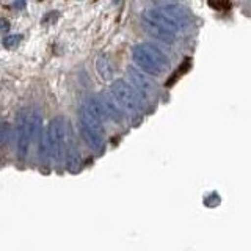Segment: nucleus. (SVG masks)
<instances>
[{
    "instance_id": "obj_4",
    "label": "nucleus",
    "mask_w": 251,
    "mask_h": 251,
    "mask_svg": "<svg viewBox=\"0 0 251 251\" xmlns=\"http://www.w3.org/2000/svg\"><path fill=\"white\" fill-rule=\"evenodd\" d=\"M28 120H30L28 110H21L18 115V121H16V145H18V155L21 160L27 159L30 143L33 141Z\"/></svg>"
},
{
    "instance_id": "obj_16",
    "label": "nucleus",
    "mask_w": 251,
    "mask_h": 251,
    "mask_svg": "<svg viewBox=\"0 0 251 251\" xmlns=\"http://www.w3.org/2000/svg\"><path fill=\"white\" fill-rule=\"evenodd\" d=\"M121 2H123V0H113V3H116V5H118V3H121Z\"/></svg>"
},
{
    "instance_id": "obj_8",
    "label": "nucleus",
    "mask_w": 251,
    "mask_h": 251,
    "mask_svg": "<svg viewBox=\"0 0 251 251\" xmlns=\"http://www.w3.org/2000/svg\"><path fill=\"white\" fill-rule=\"evenodd\" d=\"M83 107L88 110V112L96 118V120H99L102 124H104L107 121L108 118V113H107V108H105V104L104 100L99 99V98H94V96H90L86 98L83 100Z\"/></svg>"
},
{
    "instance_id": "obj_5",
    "label": "nucleus",
    "mask_w": 251,
    "mask_h": 251,
    "mask_svg": "<svg viewBox=\"0 0 251 251\" xmlns=\"http://www.w3.org/2000/svg\"><path fill=\"white\" fill-rule=\"evenodd\" d=\"M141 19L143 21H148V22H152V24H157V25H160L163 28H167L173 33H180L182 30H185L188 25H185L184 22H180L179 19L173 18L171 14H168L165 10L162 8H151V10H146L143 14H141Z\"/></svg>"
},
{
    "instance_id": "obj_7",
    "label": "nucleus",
    "mask_w": 251,
    "mask_h": 251,
    "mask_svg": "<svg viewBox=\"0 0 251 251\" xmlns=\"http://www.w3.org/2000/svg\"><path fill=\"white\" fill-rule=\"evenodd\" d=\"M143 27L146 30L148 35H151L152 38L159 39V41L165 43V44H173L176 41V33H173V31L163 28L160 25H157V24H152V22H148V21H143Z\"/></svg>"
},
{
    "instance_id": "obj_15",
    "label": "nucleus",
    "mask_w": 251,
    "mask_h": 251,
    "mask_svg": "<svg viewBox=\"0 0 251 251\" xmlns=\"http://www.w3.org/2000/svg\"><path fill=\"white\" fill-rule=\"evenodd\" d=\"M8 27H10V25H8V21L2 19V30H8Z\"/></svg>"
},
{
    "instance_id": "obj_9",
    "label": "nucleus",
    "mask_w": 251,
    "mask_h": 251,
    "mask_svg": "<svg viewBox=\"0 0 251 251\" xmlns=\"http://www.w3.org/2000/svg\"><path fill=\"white\" fill-rule=\"evenodd\" d=\"M105 104V108H107V113H108V118L115 123H121L124 120V113H123V107L118 104V100L113 98V94H105L104 98H102Z\"/></svg>"
},
{
    "instance_id": "obj_14",
    "label": "nucleus",
    "mask_w": 251,
    "mask_h": 251,
    "mask_svg": "<svg viewBox=\"0 0 251 251\" xmlns=\"http://www.w3.org/2000/svg\"><path fill=\"white\" fill-rule=\"evenodd\" d=\"M11 137H13V130L10 129V124L3 123V126H2V143L6 145L8 140H10Z\"/></svg>"
},
{
    "instance_id": "obj_6",
    "label": "nucleus",
    "mask_w": 251,
    "mask_h": 251,
    "mask_svg": "<svg viewBox=\"0 0 251 251\" xmlns=\"http://www.w3.org/2000/svg\"><path fill=\"white\" fill-rule=\"evenodd\" d=\"M80 133L85 140V143L88 145L93 151L100 152L104 149V132L91 127L88 124L80 123Z\"/></svg>"
},
{
    "instance_id": "obj_12",
    "label": "nucleus",
    "mask_w": 251,
    "mask_h": 251,
    "mask_svg": "<svg viewBox=\"0 0 251 251\" xmlns=\"http://www.w3.org/2000/svg\"><path fill=\"white\" fill-rule=\"evenodd\" d=\"M96 69H98V74L102 78H110L112 75V65H110V60L107 55H99L98 60H96Z\"/></svg>"
},
{
    "instance_id": "obj_1",
    "label": "nucleus",
    "mask_w": 251,
    "mask_h": 251,
    "mask_svg": "<svg viewBox=\"0 0 251 251\" xmlns=\"http://www.w3.org/2000/svg\"><path fill=\"white\" fill-rule=\"evenodd\" d=\"M133 63L151 75H162L170 68V60L162 50L149 43L135 44L132 49Z\"/></svg>"
},
{
    "instance_id": "obj_2",
    "label": "nucleus",
    "mask_w": 251,
    "mask_h": 251,
    "mask_svg": "<svg viewBox=\"0 0 251 251\" xmlns=\"http://www.w3.org/2000/svg\"><path fill=\"white\" fill-rule=\"evenodd\" d=\"M110 93L113 94V98L118 100V104L130 113L140 112L141 107H143V98L140 96V93L135 90V86L123 80V78H116V80L112 82V85H110Z\"/></svg>"
},
{
    "instance_id": "obj_3",
    "label": "nucleus",
    "mask_w": 251,
    "mask_h": 251,
    "mask_svg": "<svg viewBox=\"0 0 251 251\" xmlns=\"http://www.w3.org/2000/svg\"><path fill=\"white\" fill-rule=\"evenodd\" d=\"M127 74H129V80L130 83L135 86V90L140 93V96L143 98V100H152L157 96V91H159V86H157L155 80L151 77V74L145 73L143 69H140L138 66L127 68Z\"/></svg>"
},
{
    "instance_id": "obj_13",
    "label": "nucleus",
    "mask_w": 251,
    "mask_h": 251,
    "mask_svg": "<svg viewBox=\"0 0 251 251\" xmlns=\"http://www.w3.org/2000/svg\"><path fill=\"white\" fill-rule=\"evenodd\" d=\"M22 36L21 35H11V36H5L3 38V46L6 47V49H13V47H16L19 43H21Z\"/></svg>"
},
{
    "instance_id": "obj_10",
    "label": "nucleus",
    "mask_w": 251,
    "mask_h": 251,
    "mask_svg": "<svg viewBox=\"0 0 251 251\" xmlns=\"http://www.w3.org/2000/svg\"><path fill=\"white\" fill-rule=\"evenodd\" d=\"M65 159H66V168L71 173H77L78 170H80V167H82V157H80V152H78L77 146H74V143L68 146Z\"/></svg>"
},
{
    "instance_id": "obj_11",
    "label": "nucleus",
    "mask_w": 251,
    "mask_h": 251,
    "mask_svg": "<svg viewBox=\"0 0 251 251\" xmlns=\"http://www.w3.org/2000/svg\"><path fill=\"white\" fill-rule=\"evenodd\" d=\"M39 159H41L44 163L52 160V146H50L49 130H47V127L43 130L41 138H39Z\"/></svg>"
}]
</instances>
